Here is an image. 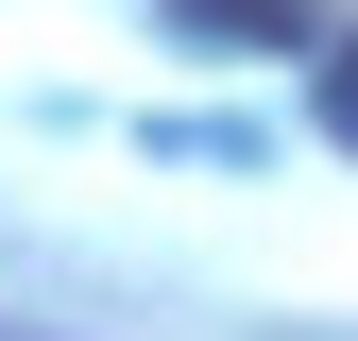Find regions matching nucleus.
Masks as SVG:
<instances>
[{"mask_svg": "<svg viewBox=\"0 0 358 341\" xmlns=\"http://www.w3.org/2000/svg\"><path fill=\"white\" fill-rule=\"evenodd\" d=\"M324 119H341V137H358V34H341V52H324Z\"/></svg>", "mask_w": 358, "mask_h": 341, "instance_id": "obj_2", "label": "nucleus"}, {"mask_svg": "<svg viewBox=\"0 0 358 341\" xmlns=\"http://www.w3.org/2000/svg\"><path fill=\"white\" fill-rule=\"evenodd\" d=\"M171 17L222 52H324V0H171Z\"/></svg>", "mask_w": 358, "mask_h": 341, "instance_id": "obj_1", "label": "nucleus"}]
</instances>
